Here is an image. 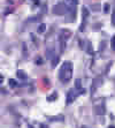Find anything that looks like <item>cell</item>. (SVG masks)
<instances>
[{
    "mask_svg": "<svg viewBox=\"0 0 115 128\" xmlns=\"http://www.w3.org/2000/svg\"><path fill=\"white\" fill-rule=\"evenodd\" d=\"M73 78V62L65 61L59 70V78L62 83H68Z\"/></svg>",
    "mask_w": 115,
    "mask_h": 128,
    "instance_id": "6da1fadb",
    "label": "cell"
},
{
    "mask_svg": "<svg viewBox=\"0 0 115 128\" xmlns=\"http://www.w3.org/2000/svg\"><path fill=\"white\" fill-rule=\"evenodd\" d=\"M71 37V31L69 29H61L59 34V45H60V51L61 52H65L66 46H67V40Z\"/></svg>",
    "mask_w": 115,
    "mask_h": 128,
    "instance_id": "7a4b0ae2",
    "label": "cell"
},
{
    "mask_svg": "<svg viewBox=\"0 0 115 128\" xmlns=\"http://www.w3.org/2000/svg\"><path fill=\"white\" fill-rule=\"evenodd\" d=\"M69 10H70V9L68 8L67 5H66L65 2L56 4L55 6H53V8H52V12H53L55 15H66Z\"/></svg>",
    "mask_w": 115,
    "mask_h": 128,
    "instance_id": "3957f363",
    "label": "cell"
},
{
    "mask_svg": "<svg viewBox=\"0 0 115 128\" xmlns=\"http://www.w3.org/2000/svg\"><path fill=\"white\" fill-rule=\"evenodd\" d=\"M78 95H80V94H78V91H76V90H74V89L69 90L67 94V104H71V103L77 98Z\"/></svg>",
    "mask_w": 115,
    "mask_h": 128,
    "instance_id": "277c9868",
    "label": "cell"
},
{
    "mask_svg": "<svg viewBox=\"0 0 115 128\" xmlns=\"http://www.w3.org/2000/svg\"><path fill=\"white\" fill-rule=\"evenodd\" d=\"M88 16H89V9L84 6L82 8V24H81V27H80L81 31H84V28H85V21H86V18H88Z\"/></svg>",
    "mask_w": 115,
    "mask_h": 128,
    "instance_id": "5b68a950",
    "label": "cell"
},
{
    "mask_svg": "<svg viewBox=\"0 0 115 128\" xmlns=\"http://www.w3.org/2000/svg\"><path fill=\"white\" fill-rule=\"evenodd\" d=\"M65 4L69 9H75V7L78 4V0H65Z\"/></svg>",
    "mask_w": 115,
    "mask_h": 128,
    "instance_id": "8992f818",
    "label": "cell"
},
{
    "mask_svg": "<svg viewBox=\"0 0 115 128\" xmlns=\"http://www.w3.org/2000/svg\"><path fill=\"white\" fill-rule=\"evenodd\" d=\"M55 56L56 54H55V52H54V48H48V50L46 51V58H47L48 60H52Z\"/></svg>",
    "mask_w": 115,
    "mask_h": 128,
    "instance_id": "52a82bcc",
    "label": "cell"
},
{
    "mask_svg": "<svg viewBox=\"0 0 115 128\" xmlns=\"http://www.w3.org/2000/svg\"><path fill=\"white\" fill-rule=\"evenodd\" d=\"M95 111H96V113L99 114V116H103V114H105V112H106V110H105V106H104V105H99V106L95 107Z\"/></svg>",
    "mask_w": 115,
    "mask_h": 128,
    "instance_id": "ba28073f",
    "label": "cell"
},
{
    "mask_svg": "<svg viewBox=\"0 0 115 128\" xmlns=\"http://www.w3.org/2000/svg\"><path fill=\"white\" fill-rule=\"evenodd\" d=\"M16 75H17V78H21V80H25V78H27V74H25V72L21 70V69H18V70L16 72Z\"/></svg>",
    "mask_w": 115,
    "mask_h": 128,
    "instance_id": "9c48e42d",
    "label": "cell"
},
{
    "mask_svg": "<svg viewBox=\"0 0 115 128\" xmlns=\"http://www.w3.org/2000/svg\"><path fill=\"white\" fill-rule=\"evenodd\" d=\"M63 119H65L63 116H51L50 121H62Z\"/></svg>",
    "mask_w": 115,
    "mask_h": 128,
    "instance_id": "30bf717a",
    "label": "cell"
},
{
    "mask_svg": "<svg viewBox=\"0 0 115 128\" xmlns=\"http://www.w3.org/2000/svg\"><path fill=\"white\" fill-rule=\"evenodd\" d=\"M59 60H60L59 56H55L53 59L51 60V61H52V67H55V66H58V64H59Z\"/></svg>",
    "mask_w": 115,
    "mask_h": 128,
    "instance_id": "8fae6325",
    "label": "cell"
},
{
    "mask_svg": "<svg viewBox=\"0 0 115 128\" xmlns=\"http://www.w3.org/2000/svg\"><path fill=\"white\" fill-rule=\"evenodd\" d=\"M56 98H58V94H56V92H53L51 96H48V97H47V100H48V102H54Z\"/></svg>",
    "mask_w": 115,
    "mask_h": 128,
    "instance_id": "7c38bea8",
    "label": "cell"
},
{
    "mask_svg": "<svg viewBox=\"0 0 115 128\" xmlns=\"http://www.w3.org/2000/svg\"><path fill=\"white\" fill-rule=\"evenodd\" d=\"M45 30H46V26H45L44 23H41L40 26L38 27V32L39 34H43V32H45Z\"/></svg>",
    "mask_w": 115,
    "mask_h": 128,
    "instance_id": "4fadbf2b",
    "label": "cell"
},
{
    "mask_svg": "<svg viewBox=\"0 0 115 128\" xmlns=\"http://www.w3.org/2000/svg\"><path fill=\"white\" fill-rule=\"evenodd\" d=\"M88 52L90 54H93V48H92V44H91V42H88Z\"/></svg>",
    "mask_w": 115,
    "mask_h": 128,
    "instance_id": "5bb4252c",
    "label": "cell"
},
{
    "mask_svg": "<svg viewBox=\"0 0 115 128\" xmlns=\"http://www.w3.org/2000/svg\"><path fill=\"white\" fill-rule=\"evenodd\" d=\"M75 88H76V89H78V90L82 89V86H81V80H78V78L75 81Z\"/></svg>",
    "mask_w": 115,
    "mask_h": 128,
    "instance_id": "9a60e30c",
    "label": "cell"
},
{
    "mask_svg": "<svg viewBox=\"0 0 115 128\" xmlns=\"http://www.w3.org/2000/svg\"><path fill=\"white\" fill-rule=\"evenodd\" d=\"M109 8H111L109 4H105V5H104V13H105V14L109 13Z\"/></svg>",
    "mask_w": 115,
    "mask_h": 128,
    "instance_id": "2e32d148",
    "label": "cell"
},
{
    "mask_svg": "<svg viewBox=\"0 0 115 128\" xmlns=\"http://www.w3.org/2000/svg\"><path fill=\"white\" fill-rule=\"evenodd\" d=\"M8 82H9V86H12V88H15V86H17V82H16L15 80H13V78H10V80L8 81Z\"/></svg>",
    "mask_w": 115,
    "mask_h": 128,
    "instance_id": "e0dca14e",
    "label": "cell"
},
{
    "mask_svg": "<svg viewBox=\"0 0 115 128\" xmlns=\"http://www.w3.org/2000/svg\"><path fill=\"white\" fill-rule=\"evenodd\" d=\"M111 48H112V50L115 51V36L112 37V40H111Z\"/></svg>",
    "mask_w": 115,
    "mask_h": 128,
    "instance_id": "ac0fdd59",
    "label": "cell"
},
{
    "mask_svg": "<svg viewBox=\"0 0 115 128\" xmlns=\"http://www.w3.org/2000/svg\"><path fill=\"white\" fill-rule=\"evenodd\" d=\"M112 24L115 26V9L113 10V14H112Z\"/></svg>",
    "mask_w": 115,
    "mask_h": 128,
    "instance_id": "d6986e66",
    "label": "cell"
},
{
    "mask_svg": "<svg viewBox=\"0 0 115 128\" xmlns=\"http://www.w3.org/2000/svg\"><path fill=\"white\" fill-rule=\"evenodd\" d=\"M36 62L38 64V65H40V64H43V60H41V59H40V58H38V59L36 60Z\"/></svg>",
    "mask_w": 115,
    "mask_h": 128,
    "instance_id": "ffe728a7",
    "label": "cell"
},
{
    "mask_svg": "<svg viewBox=\"0 0 115 128\" xmlns=\"http://www.w3.org/2000/svg\"><path fill=\"white\" fill-rule=\"evenodd\" d=\"M40 128H48V127L45 125V124H41V125H40Z\"/></svg>",
    "mask_w": 115,
    "mask_h": 128,
    "instance_id": "44dd1931",
    "label": "cell"
},
{
    "mask_svg": "<svg viewBox=\"0 0 115 128\" xmlns=\"http://www.w3.org/2000/svg\"><path fill=\"white\" fill-rule=\"evenodd\" d=\"M2 81H3V76L2 75H0V84L2 83Z\"/></svg>",
    "mask_w": 115,
    "mask_h": 128,
    "instance_id": "7402d4cb",
    "label": "cell"
},
{
    "mask_svg": "<svg viewBox=\"0 0 115 128\" xmlns=\"http://www.w3.org/2000/svg\"><path fill=\"white\" fill-rule=\"evenodd\" d=\"M108 128H115V127H114V126H109Z\"/></svg>",
    "mask_w": 115,
    "mask_h": 128,
    "instance_id": "603a6c76",
    "label": "cell"
},
{
    "mask_svg": "<svg viewBox=\"0 0 115 128\" xmlns=\"http://www.w3.org/2000/svg\"><path fill=\"white\" fill-rule=\"evenodd\" d=\"M28 128H33V127H32V126H29V127H28Z\"/></svg>",
    "mask_w": 115,
    "mask_h": 128,
    "instance_id": "cb8c5ba5",
    "label": "cell"
}]
</instances>
